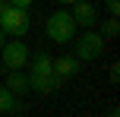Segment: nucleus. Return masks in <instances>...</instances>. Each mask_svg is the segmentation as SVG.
I'll list each match as a JSON object with an SVG mask.
<instances>
[{
  "label": "nucleus",
  "mask_w": 120,
  "mask_h": 117,
  "mask_svg": "<svg viewBox=\"0 0 120 117\" xmlns=\"http://www.w3.org/2000/svg\"><path fill=\"white\" fill-rule=\"evenodd\" d=\"M48 38L57 44H70L76 38V19L70 16V10H54L48 16Z\"/></svg>",
  "instance_id": "obj_3"
},
{
  "label": "nucleus",
  "mask_w": 120,
  "mask_h": 117,
  "mask_svg": "<svg viewBox=\"0 0 120 117\" xmlns=\"http://www.w3.org/2000/svg\"><path fill=\"white\" fill-rule=\"evenodd\" d=\"M51 57L48 54H35L29 57V89H35V92L41 95H51L57 92V89H63L66 79H60V76H54V67H51Z\"/></svg>",
  "instance_id": "obj_1"
},
{
  "label": "nucleus",
  "mask_w": 120,
  "mask_h": 117,
  "mask_svg": "<svg viewBox=\"0 0 120 117\" xmlns=\"http://www.w3.org/2000/svg\"><path fill=\"white\" fill-rule=\"evenodd\" d=\"M117 114H120V111H117V108H111V114H108V117H117Z\"/></svg>",
  "instance_id": "obj_14"
},
{
  "label": "nucleus",
  "mask_w": 120,
  "mask_h": 117,
  "mask_svg": "<svg viewBox=\"0 0 120 117\" xmlns=\"http://www.w3.org/2000/svg\"><path fill=\"white\" fill-rule=\"evenodd\" d=\"M117 32H120V22H117V16H108V22L101 25V38H117Z\"/></svg>",
  "instance_id": "obj_10"
},
{
  "label": "nucleus",
  "mask_w": 120,
  "mask_h": 117,
  "mask_svg": "<svg viewBox=\"0 0 120 117\" xmlns=\"http://www.w3.org/2000/svg\"><path fill=\"white\" fill-rule=\"evenodd\" d=\"M6 111H10V114H22L25 111V101L19 98V95H13L6 86H0V114H6Z\"/></svg>",
  "instance_id": "obj_7"
},
{
  "label": "nucleus",
  "mask_w": 120,
  "mask_h": 117,
  "mask_svg": "<svg viewBox=\"0 0 120 117\" xmlns=\"http://www.w3.org/2000/svg\"><path fill=\"white\" fill-rule=\"evenodd\" d=\"M51 67H54V76H60V79H70L73 73H79V63H76V57H57L54 63H51Z\"/></svg>",
  "instance_id": "obj_9"
},
{
  "label": "nucleus",
  "mask_w": 120,
  "mask_h": 117,
  "mask_svg": "<svg viewBox=\"0 0 120 117\" xmlns=\"http://www.w3.org/2000/svg\"><path fill=\"white\" fill-rule=\"evenodd\" d=\"M73 41H76V60L89 63V60H98V57L104 54V44H108V38H101V32L89 29V32H82V35H76Z\"/></svg>",
  "instance_id": "obj_4"
},
{
  "label": "nucleus",
  "mask_w": 120,
  "mask_h": 117,
  "mask_svg": "<svg viewBox=\"0 0 120 117\" xmlns=\"http://www.w3.org/2000/svg\"><path fill=\"white\" fill-rule=\"evenodd\" d=\"M57 3H63V6H66V3H76V0H57Z\"/></svg>",
  "instance_id": "obj_15"
},
{
  "label": "nucleus",
  "mask_w": 120,
  "mask_h": 117,
  "mask_svg": "<svg viewBox=\"0 0 120 117\" xmlns=\"http://www.w3.org/2000/svg\"><path fill=\"white\" fill-rule=\"evenodd\" d=\"M73 19H76V25H85V29H92V25L98 22V10L89 3V0H76L73 3Z\"/></svg>",
  "instance_id": "obj_6"
},
{
  "label": "nucleus",
  "mask_w": 120,
  "mask_h": 117,
  "mask_svg": "<svg viewBox=\"0 0 120 117\" xmlns=\"http://www.w3.org/2000/svg\"><path fill=\"white\" fill-rule=\"evenodd\" d=\"M117 79H120V63H111V82L117 86Z\"/></svg>",
  "instance_id": "obj_13"
},
{
  "label": "nucleus",
  "mask_w": 120,
  "mask_h": 117,
  "mask_svg": "<svg viewBox=\"0 0 120 117\" xmlns=\"http://www.w3.org/2000/svg\"><path fill=\"white\" fill-rule=\"evenodd\" d=\"M0 54H3V67H6V70H25V63H29V57H32L22 38L6 41L3 48H0Z\"/></svg>",
  "instance_id": "obj_5"
},
{
  "label": "nucleus",
  "mask_w": 120,
  "mask_h": 117,
  "mask_svg": "<svg viewBox=\"0 0 120 117\" xmlns=\"http://www.w3.org/2000/svg\"><path fill=\"white\" fill-rule=\"evenodd\" d=\"M6 3H13V6H19V10H29L35 0H6Z\"/></svg>",
  "instance_id": "obj_12"
},
{
  "label": "nucleus",
  "mask_w": 120,
  "mask_h": 117,
  "mask_svg": "<svg viewBox=\"0 0 120 117\" xmlns=\"http://www.w3.org/2000/svg\"><path fill=\"white\" fill-rule=\"evenodd\" d=\"M3 86L10 89L13 95H25V92H29V76H25L22 70H10V76H6Z\"/></svg>",
  "instance_id": "obj_8"
},
{
  "label": "nucleus",
  "mask_w": 120,
  "mask_h": 117,
  "mask_svg": "<svg viewBox=\"0 0 120 117\" xmlns=\"http://www.w3.org/2000/svg\"><path fill=\"white\" fill-rule=\"evenodd\" d=\"M0 48H3V29H0Z\"/></svg>",
  "instance_id": "obj_16"
},
{
  "label": "nucleus",
  "mask_w": 120,
  "mask_h": 117,
  "mask_svg": "<svg viewBox=\"0 0 120 117\" xmlns=\"http://www.w3.org/2000/svg\"><path fill=\"white\" fill-rule=\"evenodd\" d=\"M104 6H108L111 16H120V0H104Z\"/></svg>",
  "instance_id": "obj_11"
},
{
  "label": "nucleus",
  "mask_w": 120,
  "mask_h": 117,
  "mask_svg": "<svg viewBox=\"0 0 120 117\" xmlns=\"http://www.w3.org/2000/svg\"><path fill=\"white\" fill-rule=\"evenodd\" d=\"M0 29L10 38H25V32H29V10H19V6L0 0Z\"/></svg>",
  "instance_id": "obj_2"
}]
</instances>
